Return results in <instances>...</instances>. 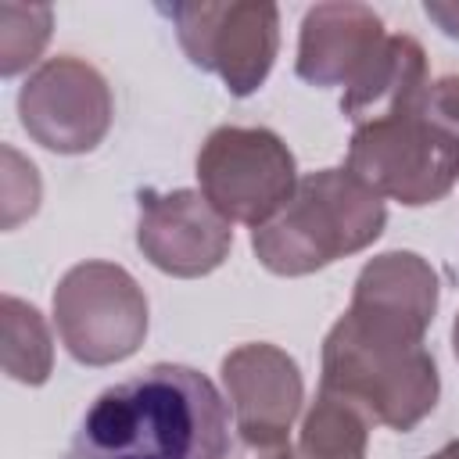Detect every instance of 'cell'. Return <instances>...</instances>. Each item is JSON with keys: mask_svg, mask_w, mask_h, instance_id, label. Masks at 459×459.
Instances as JSON below:
<instances>
[{"mask_svg": "<svg viewBox=\"0 0 459 459\" xmlns=\"http://www.w3.org/2000/svg\"><path fill=\"white\" fill-rule=\"evenodd\" d=\"M452 348H455V359H459V316H455V326H452Z\"/></svg>", "mask_w": 459, "mask_h": 459, "instance_id": "ffe728a7", "label": "cell"}, {"mask_svg": "<svg viewBox=\"0 0 459 459\" xmlns=\"http://www.w3.org/2000/svg\"><path fill=\"white\" fill-rule=\"evenodd\" d=\"M50 36V7L0 4V72L14 75L43 50Z\"/></svg>", "mask_w": 459, "mask_h": 459, "instance_id": "9a60e30c", "label": "cell"}, {"mask_svg": "<svg viewBox=\"0 0 459 459\" xmlns=\"http://www.w3.org/2000/svg\"><path fill=\"white\" fill-rule=\"evenodd\" d=\"M54 316L65 348L86 366L133 355L147 333V301L136 280L111 262H82L54 290Z\"/></svg>", "mask_w": 459, "mask_h": 459, "instance_id": "8992f818", "label": "cell"}, {"mask_svg": "<svg viewBox=\"0 0 459 459\" xmlns=\"http://www.w3.org/2000/svg\"><path fill=\"white\" fill-rule=\"evenodd\" d=\"M348 172L380 197H394L412 208L434 204L459 179V140L427 115L423 100L387 118L355 126Z\"/></svg>", "mask_w": 459, "mask_h": 459, "instance_id": "277c9868", "label": "cell"}, {"mask_svg": "<svg viewBox=\"0 0 459 459\" xmlns=\"http://www.w3.org/2000/svg\"><path fill=\"white\" fill-rule=\"evenodd\" d=\"M136 244L151 258V265H158L161 273L204 276L226 258L233 244V230H230V219H222L204 201V194L143 190Z\"/></svg>", "mask_w": 459, "mask_h": 459, "instance_id": "30bf717a", "label": "cell"}, {"mask_svg": "<svg viewBox=\"0 0 459 459\" xmlns=\"http://www.w3.org/2000/svg\"><path fill=\"white\" fill-rule=\"evenodd\" d=\"M423 11H427V18H430V22H437L448 36H455V39H459V4L427 0V4H423Z\"/></svg>", "mask_w": 459, "mask_h": 459, "instance_id": "e0dca14e", "label": "cell"}, {"mask_svg": "<svg viewBox=\"0 0 459 459\" xmlns=\"http://www.w3.org/2000/svg\"><path fill=\"white\" fill-rule=\"evenodd\" d=\"M226 430L215 384L190 366L158 362L93 398L68 459H226Z\"/></svg>", "mask_w": 459, "mask_h": 459, "instance_id": "7a4b0ae2", "label": "cell"}, {"mask_svg": "<svg viewBox=\"0 0 459 459\" xmlns=\"http://www.w3.org/2000/svg\"><path fill=\"white\" fill-rule=\"evenodd\" d=\"M161 11L172 18L186 57L222 75L230 93L247 97L262 86L280 43L276 4H172Z\"/></svg>", "mask_w": 459, "mask_h": 459, "instance_id": "52a82bcc", "label": "cell"}, {"mask_svg": "<svg viewBox=\"0 0 459 459\" xmlns=\"http://www.w3.org/2000/svg\"><path fill=\"white\" fill-rule=\"evenodd\" d=\"M430 459H459V441H452V445H445L437 455H430Z\"/></svg>", "mask_w": 459, "mask_h": 459, "instance_id": "ac0fdd59", "label": "cell"}, {"mask_svg": "<svg viewBox=\"0 0 459 459\" xmlns=\"http://www.w3.org/2000/svg\"><path fill=\"white\" fill-rule=\"evenodd\" d=\"M366 423L369 416L333 391H319L316 405L301 423L298 459H366Z\"/></svg>", "mask_w": 459, "mask_h": 459, "instance_id": "4fadbf2b", "label": "cell"}, {"mask_svg": "<svg viewBox=\"0 0 459 459\" xmlns=\"http://www.w3.org/2000/svg\"><path fill=\"white\" fill-rule=\"evenodd\" d=\"M387 32L366 4H316L301 22L298 75L316 86L344 82V90L369 68Z\"/></svg>", "mask_w": 459, "mask_h": 459, "instance_id": "8fae6325", "label": "cell"}, {"mask_svg": "<svg viewBox=\"0 0 459 459\" xmlns=\"http://www.w3.org/2000/svg\"><path fill=\"white\" fill-rule=\"evenodd\" d=\"M4 366L22 384H43L50 373V337L39 312L18 298H4Z\"/></svg>", "mask_w": 459, "mask_h": 459, "instance_id": "5bb4252c", "label": "cell"}, {"mask_svg": "<svg viewBox=\"0 0 459 459\" xmlns=\"http://www.w3.org/2000/svg\"><path fill=\"white\" fill-rule=\"evenodd\" d=\"M222 380L247 448L276 452L301 409L298 362L276 344H240L222 359Z\"/></svg>", "mask_w": 459, "mask_h": 459, "instance_id": "9c48e42d", "label": "cell"}, {"mask_svg": "<svg viewBox=\"0 0 459 459\" xmlns=\"http://www.w3.org/2000/svg\"><path fill=\"white\" fill-rule=\"evenodd\" d=\"M265 459H298V455H294L290 445H283V448H276V452H265Z\"/></svg>", "mask_w": 459, "mask_h": 459, "instance_id": "d6986e66", "label": "cell"}, {"mask_svg": "<svg viewBox=\"0 0 459 459\" xmlns=\"http://www.w3.org/2000/svg\"><path fill=\"white\" fill-rule=\"evenodd\" d=\"M427 93H430V79H427L423 47L412 36H387L377 57L369 61V68L344 90L341 111L355 126H366L402 108L423 104Z\"/></svg>", "mask_w": 459, "mask_h": 459, "instance_id": "7c38bea8", "label": "cell"}, {"mask_svg": "<svg viewBox=\"0 0 459 459\" xmlns=\"http://www.w3.org/2000/svg\"><path fill=\"white\" fill-rule=\"evenodd\" d=\"M197 179L204 201L222 215L247 226H265L298 190L294 158L269 129L222 126L197 154Z\"/></svg>", "mask_w": 459, "mask_h": 459, "instance_id": "5b68a950", "label": "cell"}, {"mask_svg": "<svg viewBox=\"0 0 459 459\" xmlns=\"http://www.w3.org/2000/svg\"><path fill=\"white\" fill-rule=\"evenodd\" d=\"M18 115L32 140L57 154H82L100 143L111 122V93L104 75L79 57H50L22 93Z\"/></svg>", "mask_w": 459, "mask_h": 459, "instance_id": "ba28073f", "label": "cell"}, {"mask_svg": "<svg viewBox=\"0 0 459 459\" xmlns=\"http://www.w3.org/2000/svg\"><path fill=\"white\" fill-rule=\"evenodd\" d=\"M427 115L459 140V75H445L427 93Z\"/></svg>", "mask_w": 459, "mask_h": 459, "instance_id": "2e32d148", "label": "cell"}, {"mask_svg": "<svg viewBox=\"0 0 459 459\" xmlns=\"http://www.w3.org/2000/svg\"><path fill=\"white\" fill-rule=\"evenodd\" d=\"M437 308V276L412 251L373 258L348 312L323 341V384L391 430H412L437 402V366L423 333Z\"/></svg>", "mask_w": 459, "mask_h": 459, "instance_id": "6da1fadb", "label": "cell"}, {"mask_svg": "<svg viewBox=\"0 0 459 459\" xmlns=\"http://www.w3.org/2000/svg\"><path fill=\"white\" fill-rule=\"evenodd\" d=\"M384 222L377 190L348 169H323L298 183L294 197L251 233V244L269 273L305 276L373 244Z\"/></svg>", "mask_w": 459, "mask_h": 459, "instance_id": "3957f363", "label": "cell"}]
</instances>
